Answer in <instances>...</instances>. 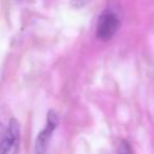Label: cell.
<instances>
[{
    "label": "cell",
    "mask_w": 154,
    "mask_h": 154,
    "mask_svg": "<svg viewBox=\"0 0 154 154\" xmlns=\"http://www.w3.org/2000/svg\"><path fill=\"white\" fill-rule=\"evenodd\" d=\"M119 28V18L112 10H105L100 14L96 24V36L102 41H107L114 36Z\"/></svg>",
    "instance_id": "obj_1"
},
{
    "label": "cell",
    "mask_w": 154,
    "mask_h": 154,
    "mask_svg": "<svg viewBox=\"0 0 154 154\" xmlns=\"http://www.w3.org/2000/svg\"><path fill=\"white\" fill-rule=\"evenodd\" d=\"M19 140H20L19 123L12 118L10 120L6 136L0 144V154H18Z\"/></svg>",
    "instance_id": "obj_2"
},
{
    "label": "cell",
    "mask_w": 154,
    "mask_h": 154,
    "mask_svg": "<svg viewBox=\"0 0 154 154\" xmlns=\"http://www.w3.org/2000/svg\"><path fill=\"white\" fill-rule=\"evenodd\" d=\"M58 125V117L55 114V112L49 111L48 116H47V124L46 128L38 134L37 138H36V143H35V153L36 154H45L48 142L51 140V136L54 131V129Z\"/></svg>",
    "instance_id": "obj_3"
},
{
    "label": "cell",
    "mask_w": 154,
    "mask_h": 154,
    "mask_svg": "<svg viewBox=\"0 0 154 154\" xmlns=\"http://www.w3.org/2000/svg\"><path fill=\"white\" fill-rule=\"evenodd\" d=\"M118 154H131L130 147L125 141H122L118 146Z\"/></svg>",
    "instance_id": "obj_4"
},
{
    "label": "cell",
    "mask_w": 154,
    "mask_h": 154,
    "mask_svg": "<svg viewBox=\"0 0 154 154\" xmlns=\"http://www.w3.org/2000/svg\"><path fill=\"white\" fill-rule=\"evenodd\" d=\"M6 132H7V128H5L2 124H0V144L4 141V138L6 136Z\"/></svg>",
    "instance_id": "obj_5"
}]
</instances>
